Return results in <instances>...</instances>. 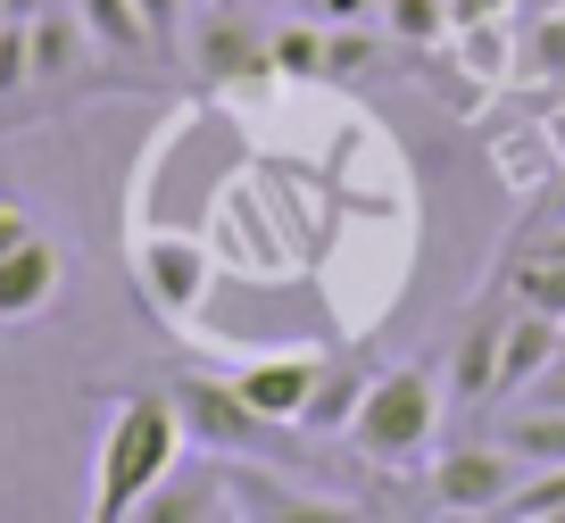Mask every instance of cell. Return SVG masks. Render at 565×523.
I'll return each mask as SVG.
<instances>
[{
  "label": "cell",
  "instance_id": "4",
  "mask_svg": "<svg viewBox=\"0 0 565 523\" xmlns=\"http://www.w3.org/2000/svg\"><path fill=\"white\" fill-rule=\"evenodd\" d=\"M167 391H175V416H183V433H192V449H216V457L258 449L266 416L242 399V383H216V374H175Z\"/></svg>",
  "mask_w": 565,
  "mask_h": 523
},
{
  "label": "cell",
  "instance_id": "12",
  "mask_svg": "<svg viewBox=\"0 0 565 523\" xmlns=\"http://www.w3.org/2000/svg\"><path fill=\"white\" fill-rule=\"evenodd\" d=\"M491 440L515 457V466H565V407H541V399H524L515 416H499L491 424Z\"/></svg>",
  "mask_w": 565,
  "mask_h": 523
},
{
  "label": "cell",
  "instance_id": "21",
  "mask_svg": "<svg viewBox=\"0 0 565 523\" xmlns=\"http://www.w3.org/2000/svg\"><path fill=\"white\" fill-rule=\"evenodd\" d=\"M324 34H333V25H317V18H291V25H275V75L324 84Z\"/></svg>",
  "mask_w": 565,
  "mask_h": 523
},
{
  "label": "cell",
  "instance_id": "3",
  "mask_svg": "<svg viewBox=\"0 0 565 523\" xmlns=\"http://www.w3.org/2000/svg\"><path fill=\"white\" fill-rule=\"evenodd\" d=\"M515 482H524V466H515L499 440L441 449L433 466H424V499H433V515H499Z\"/></svg>",
  "mask_w": 565,
  "mask_h": 523
},
{
  "label": "cell",
  "instance_id": "23",
  "mask_svg": "<svg viewBox=\"0 0 565 523\" xmlns=\"http://www.w3.org/2000/svg\"><path fill=\"white\" fill-rule=\"evenodd\" d=\"M141 18H150V34H159V58L183 42V0H141Z\"/></svg>",
  "mask_w": 565,
  "mask_h": 523
},
{
  "label": "cell",
  "instance_id": "15",
  "mask_svg": "<svg viewBox=\"0 0 565 523\" xmlns=\"http://www.w3.org/2000/svg\"><path fill=\"white\" fill-rule=\"evenodd\" d=\"M75 18L92 25V42L108 58H159V34L141 18V0H75Z\"/></svg>",
  "mask_w": 565,
  "mask_h": 523
},
{
  "label": "cell",
  "instance_id": "10",
  "mask_svg": "<svg viewBox=\"0 0 565 523\" xmlns=\"http://www.w3.org/2000/svg\"><path fill=\"white\" fill-rule=\"evenodd\" d=\"M134 266H141V291H150V308H167V316H192V299L209 291V258H200L192 242H150Z\"/></svg>",
  "mask_w": 565,
  "mask_h": 523
},
{
  "label": "cell",
  "instance_id": "18",
  "mask_svg": "<svg viewBox=\"0 0 565 523\" xmlns=\"http://www.w3.org/2000/svg\"><path fill=\"white\" fill-rule=\"evenodd\" d=\"M383 34L399 51H441L458 25H449V0H383Z\"/></svg>",
  "mask_w": 565,
  "mask_h": 523
},
{
  "label": "cell",
  "instance_id": "1",
  "mask_svg": "<svg viewBox=\"0 0 565 523\" xmlns=\"http://www.w3.org/2000/svg\"><path fill=\"white\" fill-rule=\"evenodd\" d=\"M183 416H175V391H117L108 399V433L100 457H92V523H125L150 490L175 473L183 457Z\"/></svg>",
  "mask_w": 565,
  "mask_h": 523
},
{
  "label": "cell",
  "instance_id": "8",
  "mask_svg": "<svg viewBox=\"0 0 565 523\" xmlns=\"http://www.w3.org/2000/svg\"><path fill=\"white\" fill-rule=\"evenodd\" d=\"M25 42H34V84H75V75L92 67V51H100L92 25L75 18V9H51V0L25 18Z\"/></svg>",
  "mask_w": 565,
  "mask_h": 523
},
{
  "label": "cell",
  "instance_id": "2",
  "mask_svg": "<svg viewBox=\"0 0 565 523\" xmlns=\"http://www.w3.org/2000/svg\"><path fill=\"white\" fill-rule=\"evenodd\" d=\"M441 407H449V383L433 366H391L366 383L350 440L366 449V466H416L433 449V433H441Z\"/></svg>",
  "mask_w": 565,
  "mask_h": 523
},
{
  "label": "cell",
  "instance_id": "6",
  "mask_svg": "<svg viewBox=\"0 0 565 523\" xmlns=\"http://www.w3.org/2000/svg\"><path fill=\"white\" fill-rule=\"evenodd\" d=\"M67 291V249L51 233H25L9 258H0V324H34V316L58 308Z\"/></svg>",
  "mask_w": 565,
  "mask_h": 523
},
{
  "label": "cell",
  "instance_id": "7",
  "mask_svg": "<svg viewBox=\"0 0 565 523\" xmlns=\"http://www.w3.org/2000/svg\"><path fill=\"white\" fill-rule=\"evenodd\" d=\"M557 349H565V324H557V316L515 308V299H508V332H499V399H524Z\"/></svg>",
  "mask_w": 565,
  "mask_h": 523
},
{
  "label": "cell",
  "instance_id": "25",
  "mask_svg": "<svg viewBox=\"0 0 565 523\" xmlns=\"http://www.w3.org/2000/svg\"><path fill=\"white\" fill-rule=\"evenodd\" d=\"M524 399H541V407H565V349H557V357L541 366V383H532Z\"/></svg>",
  "mask_w": 565,
  "mask_h": 523
},
{
  "label": "cell",
  "instance_id": "9",
  "mask_svg": "<svg viewBox=\"0 0 565 523\" xmlns=\"http://www.w3.org/2000/svg\"><path fill=\"white\" fill-rule=\"evenodd\" d=\"M499 332H508V308H482L475 324L458 332V357H449V399L458 407H491L499 399Z\"/></svg>",
  "mask_w": 565,
  "mask_h": 523
},
{
  "label": "cell",
  "instance_id": "22",
  "mask_svg": "<svg viewBox=\"0 0 565 523\" xmlns=\"http://www.w3.org/2000/svg\"><path fill=\"white\" fill-rule=\"evenodd\" d=\"M291 18H317V25H366V18H383V0H291Z\"/></svg>",
  "mask_w": 565,
  "mask_h": 523
},
{
  "label": "cell",
  "instance_id": "28",
  "mask_svg": "<svg viewBox=\"0 0 565 523\" xmlns=\"http://www.w3.org/2000/svg\"><path fill=\"white\" fill-rule=\"evenodd\" d=\"M548 141H557V158H565V108H557V117H548Z\"/></svg>",
  "mask_w": 565,
  "mask_h": 523
},
{
  "label": "cell",
  "instance_id": "13",
  "mask_svg": "<svg viewBox=\"0 0 565 523\" xmlns=\"http://www.w3.org/2000/svg\"><path fill=\"white\" fill-rule=\"evenodd\" d=\"M366 383H374L366 366H350V357H324V374H317V391H308V407H300V424H291V433H350V416H358V399H366Z\"/></svg>",
  "mask_w": 565,
  "mask_h": 523
},
{
  "label": "cell",
  "instance_id": "14",
  "mask_svg": "<svg viewBox=\"0 0 565 523\" xmlns=\"http://www.w3.org/2000/svg\"><path fill=\"white\" fill-rule=\"evenodd\" d=\"M216 515H233V482L225 473H200V482H175V490L159 482L134 506V523H216Z\"/></svg>",
  "mask_w": 565,
  "mask_h": 523
},
{
  "label": "cell",
  "instance_id": "19",
  "mask_svg": "<svg viewBox=\"0 0 565 523\" xmlns=\"http://www.w3.org/2000/svg\"><path fill=\"white\" fill-rule=\"evenodd\" d=\"M515 75H524V84H565V18H524L515 25Z\"/></svg>",
  "mask_w": 565,
  "mask_h": 523
},
{
  "label": "cell",
  "instance_id": "16",
  "mask_svg": "<svg viewBox=\"0 0 565 523\" xmlns=\"http://www.w3.org/2000/svg\"><path fill=\"white\" fill-rule=\"evenodd\" d=\"M508 299L565 324V249H524V258L508 266Z\"/></svg>",
  "mask_w": 565,
  "mask_h": 523
},
{
  "label": "cell",
  "instance_id": "20",
  "mask_svg": "<svg viewBox=\"0 0 565 523\" xmlns=\"http://www.w3.org/2000/svg\"><path fill=\"white\" fill-rule=\"evenodd\" d=\"M508 523H565V466H532L499 506Z\"/></svg>",
  "mask_w": 565,
  "mask_h": 523
},
{
  "label": "cell",
  "instance_id": "11",
  "mask_svg": "<svg viewBox=\"0 0 565 523\" xmlns=\"http://www.w3.org/2000/svg\"><path fill=\"white\" fill-rule=\"evenodd\" d=\"M317 374H324V357H266V366L242 374V399L258 407L266 424H300V407H308V391H317Z\"/></svg>",
  "mask_w": 565,
  "mask_h": 523
},
{
  "label": "cell",
  "instance_id": "27",
  "mask_svg": "<svg viewBox=\"0 0 565 523\" xmlns=\"http://www.w3.org/2000/svg\"><path fill=\"white\" fill-rule=\"evenodd\" d=\"M541 216H548V225H565V158H557V174H548V200H541Z\"/></svg>",
  "mask_w": 565,
  "mask_h": 523
},
{
  "label": "cell",
  "instance_id": "5",
  "mask_svg": "<svg viewBox=\"0 0 565 523\" xmlns=\"http://www.w3.org/2000/svg\"><path fill=\"white\" fill-rule=\"evenodd\" d=\"M192 67L209 84H249V75H275V34L242 9H216V18L192 25Z\"/></svg>",
  "mask_w": 565,
  "mask_h": 523
},
{
  "label": "cell",
  "instance_id": "26",
  "mask_svg": "<svg viewBox=\"0 0 565 523\" xmlns=\"http://www.w3.org/2000/svg\"><path fill=\"white\" fill-rule=\"evenodd\" d=\"M508 18V0H449V25H491Z\"/></svg>",
  "mask_w": 565,
  "mask_h": 523
},
{
  "label": "cell",
  "instance_id": "17",
  "mask_svg": "<svg viewBox=\"0 0 565 523\" xmlns=\"http://www.w3.org/2000/svg\"><path fill=\"white\" fill-rule=\"evenodd\" d=\"M548 174H557V141H548V125L499 141V183H508V192H548Z\"/></svg>",
  "mask_w": 565,
  "mask_h": 523
},
{
  "label": "cell",
  "instance_id": "24",
  "mask_svg": "<svg viewBox=\"0 0 565 523\" xmlns=\"http://www.w3.org/2000/svg\"><path fill=\"white\" fill-rule=\"evenodd\" d=\"M25 233H34V216H25V200H9V192H0V258H9V249H18Z\"/></svg>",
  "mask_w": 565,
  "mask_h": 523
}]
</instances>
